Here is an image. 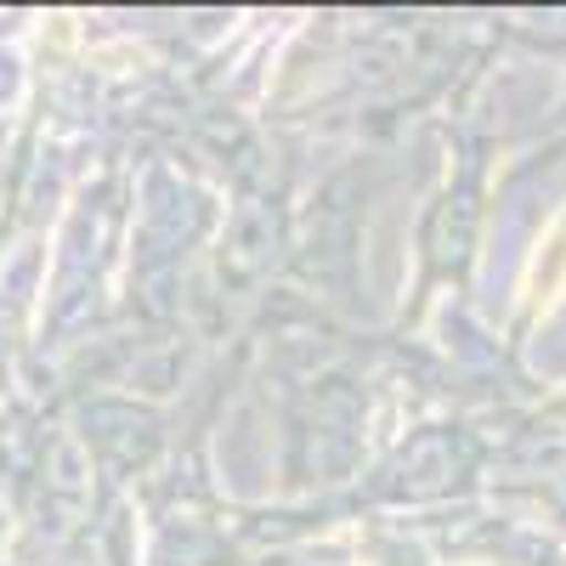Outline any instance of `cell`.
I'll return each mask as SVG.
<instances>
[{
  "instance_id": "cell-1",
  "label": "cell",
  "mask_w": 566,
  "mask_h": 566,
  "mask_svg": "<svg viewBox=\"0 0 566 566\" xmlns=\"http://www.w3.org/2000/svg\"><path fill=\"white\" fill-rule=\"evenodd\" d=\"M522 290H527V312H549L560 301V290H566V216L544 232V244H538V255L527 266Z\"/></svg>"
}]
</instances>
